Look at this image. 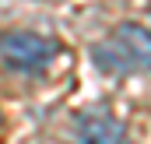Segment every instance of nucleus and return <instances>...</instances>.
Returning a JSON list of instances; mask_svg holds the SVG:
<instances>
[{"instance_id":"obj_1","label":"nucleus","mask_w":151,"mask_h":144,"mask_svg":"<svg viewBox=\"0 0 151 144\" xmlns=\"http://www.w3.org/2000/svg\"><path fill=\"white\" fill-rule=\"evenodd\" d=\"M95 67L106 74H141L151 71V32L137 21L116 25L102 42L91 46Z\"/></svg>"},{"instance_id":"obj_3","label":"nucleus","mask_w":151,"mask_h":144,"mask_svg":"<svg viewBox=\"0 0 151 144\" xmlns=\"http://www.w3.org/2000/svg\"><path fill=\"white\" fill-rule=\"evenodd\" d=\"M77 144H127V130L113 112H88L77 123Z\"/></svg>"},{"instance_id":"obj_2","label":"nucleus","mask_w":151,"mask_h":144,"mask_svg":"<svg viewBox=\"0 0 151 144\" xmlns=\"http://www.w3.org/2000/svg\"><path fill=\"white\" fill-rule=\"evenodd\" d=\"M60 53L56 39L39 35V32H4L0 35V60L7 71L18 74H42L53 56Z\"/></svg>"}]
</instances>
